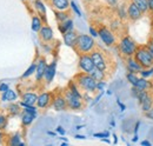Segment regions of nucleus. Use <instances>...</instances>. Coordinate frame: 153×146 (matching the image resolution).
Masks as SVG:
<instances>
[{"mask_svg":"<svg viewBox=\"0 0 153 146\" xmlns=\"http://www.w3.org/2000/svg\"><path fill=\"white\" fill-rule=\"evenodd\" d=\"M91 58L94 63V66L97 69L101 70V71H105L106 73H112L113 71V65H114V61L112 60V57L108 54L107 52H105L104 50L96 47L91 53Z\"/></svg>","mask_w":153,"mask_h":146,"instance_id":"1","label":"nucleus"},{"mask_svg":"<svg viewBox=\"0 0 153 146\" xmlns=\"http://www.w3.org/2000/svg\"><path fill=\"white\" fill-rule=\"evenodd\" d=\"M73 80L76 81L78 87L81 90L82 93L92 94V93H96L97 92V81L94 80V78L91 74L79 72L74 75Z\"/></svg>","mask_w":153,"mask_h":146,"instance_id":"2","label":"nucleus"},{"mask_svg":"<svg viewBox=\"0 0 153 146\" xmlns=\"http://www.w3.org/2000/svg\"><path fill=\"white\" fill-rule=\"evenodd\" d=\"M97 47L94 38L90 34H78L74 51L79 54H90Z\"/></svg>","mask_w":153,"mask_h":146,"instance_id":"3","label":"nucleus"},{"mask_svg":"<svg viewBox=\"0 0 153 146\" xmlns=\"http://www.w3.org/2000/svg\"><path fill=\"white\" fill-rule=\"evenodd\" d=\"M138 44L133 40V38L128 34H125L120 38V40L118 41V50L119 53L123 55L124 58H128V57H133L137 48H138Z\"/></svg>","mask_w":153,"mask_h":146,"instance_id":"4","label":"nucleus"},{"mask_svg":"<svg viewBox=\"0 0 153 146\" xmlns=\"http://www.w3.org/2000/svg\"><path fill=\"white\" fill-rule=\"evenodd\" d=\"M133 57L134 59L141 65L143 69H149V67L153 66V57L149 52L146 45H139Z\"/></svg>","mask_w":153,"mask_h":146,"instance_id":"5","label":"nucleus"},{"mask_svg":"<svg viewBox=\"0 0 153 146\" xmlns=\"http://www.w3.org/2000/svg\"><path fill=\"white\" fill-rule=\"evenodd\" d=\"M98 36L101 39V41L107 46V47H112L117 44V36L115 32H113L110 27L105 26V25H100L98 28Z\"/></svg>","mask_w":153,"mask_h":146,"instance_id":"6","label":"nucleus"},{"mask_svg":"<svg viewBox=\"0 0 153 146\" xmlns=\"http://www.w3.org/2000/svg\"><path fill=\"white\" fill-rule=\"evenodd\" d=\"M66 103H67V109L72 110V111H81L85 107V100L80 97H76V94H73L71 91H68L67 89L62 90Z\"/></svg>","mask_w":153,"mask_h":146,"instance_id":"7","label":"nucleus"},{"mask_svg":"<svg viewBox=\"0 0 153 146\" xmlns=\"http://www.w3.org/2000/svg\"><path fill=\"white\" fill-rule=\"evenodd\" d=\"M138 104L143 113L150 111L153 106V91H141L139 90V94L137 97Z\"/></svg>","mask_w":153,"mask_h":146,"instance_id":"8","label":"nucleus"},{"mask_svg":"<svg viewBox=\"0 0 153 146\" xmlns=\"http://www.w3.org/2000/svg\"><path fill=\"white\" fill-rule=\"evenodd\" d=\"M78 67H79L80 72L88 73V74L96 69L94 63H93V60H92V58H91L90 54H79Z\"/></svg>","mask_w":153,"mask_h":146,"instance_id":"9","label":"nucleus"},{"mask_svg":"<svg viewBox=\"0 0 153 146\" xmlns=\"http://www.w3.org/2000/svg\"><path fill=\"white\" fill-rule=\"evenodd\" d=\"M51 107L54 110V111H58V112L66 111L67 110V103H66L64 92L62 91L53 92V98H52Z\"/></svg>","mask_w":153,"mask_h":146,"instance_id":"10","label":"nucleus"},{"mask_svg":"<svg viewBox=\"0 0 153 146\" xmlns=\"http://www.w3.org/2000/svg\"><path fill=\"white\" fill-rule=\"evenodd\" d=\"M52 98H53V92H42V93H40L38 95L36 106L38 109H41V110L51 107Z\"/></svg>","mask_w":153,"mask_h":146,"instance_id":"11","label":"nucleus"},{"mask_svg":"<svg viewBox=\"0 0 153 146\" xmlns=\"http://www.w3.org/2000/svg\"><path fill=\"white\" fill-rule=\"evenodd\" d=\"M39 39L42 41V42H51L53 39H54V33H53V30L51 26H48L47 24H44L42 27L40 28V31L38 32Z\"/></svg>","mask_w":153,"mask_h":146,"instance_id":"12","label":"nucleus"},{"mask_svg":"<svg viewBox=\"0 0 153 146\" xmlns=\"http://www.w3.org/2000/svg\"><path fill=\"white\" fill-rule=\"evenodd\" d=\"M143 14L144 13L141 12V10L130 0V2L127 4V19L131 21H138L143 17Z\"/></svg>","mask_w":153,"mask_h":146,"instance_id":"13","label":"nucleus"},{"mask_svg":"<svg viewBox=\"0 0 153 146\" xmlns=\"http://www.w3.org/2000/svg\"><path fill=\"white\" fill-rule=\"evenodd\" d=\"M47 67V63L45 58H40L37 63V69H36V81L37 83H41L44 80V75H45V71Z\"/></svg>","mask_w":153,"mask_h":146,"instance_id":"14","label":"nucleus"},{"mask_svg":"<svg viewBox=\"0 0 153 146\" xmlns=\"http://www.w3.org/2000/svg\"><path fill=\"white\" fill-rule=\"evenodd\" d=\"M70 1L71 0H48V4L53 11H70Z\"/></svg>","mask_w":153,"mask_h":146,"instance_id":"15","label":"nucleus"},{"mask_svg":"<svg viewBox=\"0 0 153 146\" xmlns=\"http://www.w3.org/2000/svg\"><path fill=\"white\" fill-rule=\"evenodd\" d=\"M125 65H126V70H127V72L139 73L141 70H143L141 65L134 59V57L125 58Z\"/></svg>","mask_w":153,"mask_h":146,"instance_id":"16","label":"nucleus"},{"mask_svg":"<svg viewBox=\"0 0 153 146\" xmlns=\"http://www.w3.org/2000/svg\"><path fill=\"white\" fill-rule=\"evenodd\" d=\"M33 6L34 10L37 12L41 20L44 21V24L47 22V18H46V6H45V1L44 0H33Z\"/></svg>","mask_w":153,"mask_h":146,"instance_id":"17","label":"nucleus"},{"mask_svg":"<svg viewBox=\"0 0 153 146\" xmlns=\"http://www.w3.org/2000/svg\"><path fill=\"white\" fill-rule=\"evenodd\" d=\"M56 72H57V63L54 60L51 64H47V67H46V71H45V75H44V80L46 81V84H51L52 83V80L54 79Z\"/></svg>","mask_w":153,"mask_h":146,"instance_id":"18","label":"nucleus"},{"mask_svg":"<svg viewBox=\"0 0 153 146\" xmlns=\"http://www.w3.org/2000/svg\"><path fill=\"white\" fill-rule=\"evenodd\" d=\"M76 38H78V33H76L74 30H71V31H67L66 33L62 34V39H64V44L68 47H72L74 48L76 42Z\"/></svg>","mask_w":153,"mask_h":146,"instance_id":"19","label":"nucleus"},{"mask_svg":"<svg viewBox=\"0 0 153 146\" xmlns=\"http://www.w3.org/2000/svg\"><path fill=\"white\" fill-rule=\"evenodd\" d=\"M134 87H137L138 90H141V91H153V81L151 79L139 77V80Z\"/></svg>","mask_w":153,"mask_h":146,"instance_id":"20","label":"nucleus"},{"mask_svg":"<svg viewBox=\"0 0 153 146\" xmlns=\"http://www.w3.org/2000/svg\"><path fill=\"white\" fill-rule=\"evenodd\" d=\"M36 117H37L36 114H33L26 110H21V112H20V119H21L22 126H30L34 121Z\"/></svg>","mask_w":153,"mask_h":146,"instance_id":"21","label":"nucleus"},{"mask_svg":"<svg viewBox=\"0 0 153 146\" xmlns=\"http://www.w3.org/2000/svg\"><path fill=\"white\" fill-rule=\"evenodd\" d=\"M38 99V94L36 92H24L21 94V101L27 105H36Z\"/></svg>","mask_w":153,"mask_h":146,"instance_id":"22","label":"nucleus"},{"mask_svg":"<svg viewBox=\"0 0 153 146\" xmlns=\"http://www.w3.org/2000/svg\"><path fill=\"white\" fill-rule=\"evenodd\" d=\"M58 30L60 31L61 34L66 33L67 31L74 30V22H73V20L70 18L67 19V20H65V21H62V22H59L58 24Z\"/></svg>","mask_w":153,"mask_h":146,"instance_id":"23","label":"nucleus"},{"mask_svg":"<svg viewBox=\"0 0 153 146\" xmlns=\"http://www.w3.org/2000/svg\"><path fill=\"white\" fill-rule=\"evenodd\" d=\"M42 25H44V21L41 20V18L39 17L38 14H34L32 17V21H31V28H32V31L36 32V33H38L39 31H40V28L42 27Z\"/></svg>","mask_w":153,"mask_h":146,"instance_id":"24","label":"nucleus"},{"mask_svg":"<svg viewBox=\"0 0 153 146\" xmlns=\"http://www.w3.org/2000/svg\"><path fill=\"white\" fill-rule=\"evenodd\" d=\"M17 98H18V94L16 93V91L8 89L7 91H5L1 94L0 100H1V101H14Z\"/></svg>","mask_w":153,"mask_h":146,"instance_id":"25","label":"nucleus"},{"mask_svg":"<svg viewBox=\"0 0 153 146\" xmlns=\"http://www.w3.org/2000/svg\"><path fill=\"white\" fill-rule=\"evenodd\" d=\"M7 145H10V146H25V143H22V142H21L20 133L19 132H17V133L12 134V136L8 138Z\"/></svg>","mask_w":153,"mask_h":146,"instance_id":"26","label":"nucleus"},{"mask_svg":"<svg viewBox=\"0 0 153 146\" xmlns=\"http://www.w3.org/2000/svg\"><path fill=\"white\" fill-rule=\"evenodd\" d=\"M93 78H94V80L96 81H102V80H106V78L108 77V74L105 72V71H101V70H99V69H94L92 72L90 73Z\"/></svg>","mask_w":153,"mask_h":146,"instance_id":"27","label":"nucleus"},{"mask_svg":"<svg viewBox=\"0 0 153 146\" xmlns=\"http://www.w3.org/2000/svg\"><path fill=\"white\" fill-rule=\"evenodd\" d=\"M54 16L59 24V22H62V21L71 18V12L70 11H54Z\"/></svg>","mask_w":153,"mask_h":146,"instance_id":"28","label":"nucleus"},{"mask_svg":"<svg viewBox=\"0 0 153 146\" xmlns=\"http://www.w3.org/2000/svg\"><path fill=\"white\" fill-rule=\"evenodd\" d=\"M68 91H71L73 94H76V97H80V98H82V92H81V90L78 87V85L76 84V81L72 79L68 84H67V87H66Z\"/></svg>","mask_w":153,"mask_h":146,"instance_id":"29","label":"nucleus"},{"mask_svg":"<svg viewBox=\"0 0 153 146\" xmlns=\"http://www.w3.org/2000/svg\"><path fill=\"white\" fill-rule=\"evenodd\" d=\"M117 14L118 17L124 20V19H127V5H118L117 6Z\"/></svg>","mask_w":153,"mask_h":146,"instance_id":"30","label":"nucleus"},{"mask_svg":"<svg viewBox=\"0 0 153 146\" xmlns=\"http://www.w3.org/2000/svg\"><path fill=\"white\" fill-rule=\"evenodd\" d=\"M134 5H137L143 13H147L149 12V2L147 0H131Z\"/></svg>","mask_w":153,"mask_h":146,"instance_id":"31","label":"nucleus"},{"mask_svg":"<svg viewBox=\"0 0 153 146\" xmlns=\"http://www.w3.org/2000/svg\"><path fill=\"white\" fill-rule=\"evenodd\" d=\"M126 79L127 81L132 85V86H135L138 80H139V77H138V73H132V72H127L126 73Z\"/></svg>","mask_w":153,"mask_h":146,"instance_id":"32","label":"nucleus"},{"mask_svg":"<svg viewBox=\"0 0 153 146\" xmlns=\"http://www.w3.org/2000/svg\"><path fill=\"white\" fill-rule=\"evenodd\" d=\"M139 77H143V78H146V79H151L153 77V66L149 67V69H143L139 72Z\"/></svg>","mask_w":153,"mask_h":146,"instance_id":"33","label":"nucleus"},{"mask_svg":"<svg viewBox=\"0 0 153 146\" xmlns=\"http://www.w3.org/2000/svg\"><path fill=\"white\" fill-rule=\"evenodd\" d=\"M36 69H37V63H33L26 71H25V73L21 75V78L22 79H26V78H28V77H31L32 74H34L36 73Z\"/></svg>","mask_w":153,"mask_h":146,"instance_id":"34","label":"nucleus"},{"mask_svg":"<svg viewBox=\"0 0 153 146\" xmlns=\"http://www.w3.org/2000/svg\"><path fill=\"white\" fill-rule=\"evenodd\" d=\"M7 111H8V113H10V114H12V115L20 114V112H21L19 104H11V105L7 107Z\"/></svg>","mask_w":153,"mask_h":146,"instance_id":"35","label":"nucleus"},{"mask_svg":"<svg viewBox=\"0 0 153 146\" xmlns=\"http://www.w3.org/2000/svg\"><path fill=\"white\" fill-rule=\"evenodd\" d=\"M70 6H71V10L76 13L78 17H81V11L79 10V7H78V5L76 4V1L71 0V1H70Z\"/></svg>","mask_w":153,"mask_h":146,"instance_id":"36","label":"nucleus"},{"mask_svg":"<svg viewBox=\"0 0 153 146\" xmlns=\"http://www.w3.org/2000/svg\"><path fill=\"white\" fill-rule=\"evenodd\" d=\"M7 125V115L0 114V131H2Z\"/></svg>","mask_w":153,"mask_h":146,"instance_id":"37","label":"nucleus"},{"mask_svg":"<svg viewBox=\"0 0 153 146\" xmlns=\"http://www.w3.org/2000/svg\"><path fill=\"white\" fill-rule=\"evenodd\" d=\"M106 81L102 80V81H97V91L98 92H104L105 87H106Z\"/></svg>","mask_w":153,"mask_h":146,"instance_id":"38","label":"nucleus"},{"mask_svg":"<svg viewBox=\"0 0 153 146\" xmlns=\"http://www.w3.org/2000/svg\"><path fill=\"white\" fill-rule=\"evenodd\" d=\"M119 25L121 26V22H120V20H113L112 22H111V30L115 32V31H118V28H119Z\"/></svg>","mask_w":153,"mask_h":146,"instance_id":"39","label":"nucleus"},{"mask_svg":"<svg viewBox=\"0 0 153 146\" xmlns=\"http://www.w3.org/2000/svg\"><path fill=\"white\" fill-rule=\"evenodd\" d=\"M93 136L96 138H108L110 137V133L108 132H101V133H94Z\"/></svg>","mask_w":153,"mask_h":146,"instance_id":"40","label":"nucleus"},{"mask_svg":"<svg viewBox=\"0 0 153 146\" xmlns=\"http://www.w3.org/2000/svg\"><path fill=\"white\" fill-rule=\"evenodd\" d=\"M108 6H111V7H117L118 6V2H119V0H104Z\"/></svg>","mask_w":153,"mask_h":146,"instance_id":"41","label":"nucleus"},{"mask_svg":"<svg viewBox=\"0 0 153 146\" xmlns=\"http://www.w3.org/2000/svg\"><path fill=\"white\" fill-rule=\"evenodd\" d=\"M146 47H147L149 52L151 53V55L153 57V41H151V40L149 39V41H147V44H146Z\"/></svg>","mask_w":153,"mask_h":146,"instance_id":"42","label":"nucleus"},{"mask_svg":"<svg viewBox=\"0 0 153 146\" xmlns=\"http://www.w3.org/2000/svg\"><path fill=\"white\" fill-rule=\"evenodd\" d=\"M144 114H145V117H146L147 119H150V120H152V121H153V106L151 107V110H150V111L145 112Z\"/></svg>","mask_w":153,"mask_h":146,"instance_id":"43","label":"nucleus"},{"mask_svg":"<svg viewBox=\"0 0 153 146\" xmlns=\"http://www.w3.org/2000/svg\"><path fill=\"white\" fill-rule=\"evenodd\" d=\"M88 31H90V34H91V36H93V38H96V36H98V30H97V28H94L93 26H90Z\"/></svg>","mask_w":153,"mask_h":146,"instance_id":"44","label":"nucleus"},{"mask_svg":"<svg viewBox=\"0 0 153 146\" xmlns=\"http://www.w3.org/2000/svg\"><path fill=\"white\" fill-rule=\"evenodd\" d=\"M10 87H8V85L6 84V83H1L0 84V93H4L5 91H7Z\"/></svg>","mask_w":153,"mask_h":146,"instance_id":"45","label":"nucleus"},{"mask_svg":"<svg viewBox=\"0 0 153 146\" xmlns=\"http://www.w3.org/2000/svg\"><path fill=\"white\" fill-rule=\"evenodd\" d=\"M149 2V12L153 16V0H147Z\"/></svg>","mask_w":153,"mask_h":146,"instance_id":"46","label":"nucleus"},{"mask_svg":"<svg viewBox=\"0 0 153 146\" xmlns=\"http://www.w3.org/2000/svg\"><path fill=\"white\" fill-rule=\"evenodd\" d=\"M57 133H59V134H61V136H65L66 131L64 130V127H62V126H58V127H57Z\"/></svg>","mask_w":153,"mask_h":146,"instance_id":"47","label":"nucleus"},{"mask_svg":"<svg viewBox=\"0 0 153 146\" xmlns=\"http://www.w3.org/2000/svg\"><path fill=\"white\" fill-rule=\"evenodd\" d=\"M117 104L119 105V107H120V111H121V112H124V111L126 110V106H125V105H124V104H123V103H121V101H120L119 99L117 100Z\"/></svg>","mask_w":153,"mask_h":146,"instance_id":"48","label":"nucleus"},{"mask_svg":"<svg viewBox=\"0 0 153 146\" xmlns=\"http://www.w3.org/2000/svg\"><path fill=\"white\" fill-rule=\"evenodd\" d=\"M140 145L141 146H151L152 145V143H151L150 140H143V142L140 143Z\"/></svg>","mask_w":153,"mask_h":146,"instance_id":"49","label":"nucleus"},{"mask_svg":"<svg viewBox=\"0 0 153 146\" xmlns=\"http://www.w3.org/2000/svg\"><path fill=\"white\" fill-rule=\"evenodd\" d=\"M139 126H140V121H137V123H135V126H134V133H138Z\"/></svg>","mask_w":153,"mask_h":146,"instance_id":"50","label":"nucleus"},{"mask_svg":"<svg viewBox=\"0 0 153 146\" xmlns=\"http://www.w3.org/2000/svg\"><path fill=\"white\" fill-rule=\"evenodd\" d=\"M5 137H6V136H5V133L0 131V144H1V143L5 140Z\"/></svg>","mask_w":153,"mask_h":146,"instance_id":"51","label":"nucleus"},{"mask_svg":"<svg viewBox=\"0 0 153 146\" xmlns=\"http://www.w3.org/2000/svg\"><path fill=\"white\" fill-rule=\"evenodd\" d=\"M74 138H76V139H85L86 137H85V136H81V134H76Z\"/></svg>","mask_w":153,"mask_h":146,"instance_id":"52","label":"nucleus"},{"mask_svg":"<svg viewBox=\"0 0 153 146\" xmlns=\"http://www.w3.org/2000/svg\"><path fill=\"white\" fill-rule=\"evenodd\" d=\"M132 142H133V143H137V142H138V133L134 134V137L132 138Z\"/></svg>","mask_w":153,"mask_h":146,"instance_id":"53","label":"nucleus"},{"mask_svg":"<svg viewBox=\"0 0 153 146\" xmlns=\"http://www.w3.org/2000/svg\"><path fill=\"white\" fill-rule=\"evenodd\" d=\"M113 138H114V142H113V143L117 144V143H118V137H117V134H113Z\"/></svg>","mask_w":153,"mask_h":146,"instance_id":"54","label":"nucleus"},{"mask_svg":"<svg viewBox=\"0 0 153 146\" xmlns=\"http://www.w3.org/2000/svg\"><path fill=\"white\" fill-rule=\"evenodd\" d=\"M85 127V125H78V126H76V130H81V128H84Z\"/></svg>","mask_w":153,"mask_h":146,"instance_id":"55","label":"nucleus"},{"mask_svg":"<svg viewBox=\"0 0 153 146\" xmlns=\"http://www.w3.org/2000/svg\"><path fill=\"white\" fill-rule=\"evenodd\" d=\"M82 1H85L86 4H91V2H93V1H96V0H82Z\"/></svg>","mask_w":153,"mask_h":146,"instance_id":"56","label":"nucleus"},{"mask_svg":"<svg viewBox=\"0 0 153 146\" xmlns=\"http://www.w3.org/2000/svg\"><path fill=\"white\" fill-rule=\"evenodd\" d=\"M47 134H50V136H56V132H51V131H48Z\"/></svg>","mask_w":153,"mask_h":146,"instance_id":"57","label":"nucleus"},{"mask_svg":"<svg viewBox=\"0 0 153 146\" xmlns=\"http://www.w3.org/2000/svg\"><path fill=\"white\" fill-rule=\"evenodd\" d=\"M150 40L153 41V27H152V31H151V36H150Z\"/></svg>","mask_w":153,"mask_h":146,"instance_id":"58","label":"nucleus"},{"mask_svg":"<svg viewBox=\"0 0 153 146\" xmlns=\"http://www.w3.org/2000/svg\"><path fill=\"white\" fill-rule=\"evenodd\" d=\"M107 94H108V95H111V94H112V91H111V90H108V91H107Z\"/></svg>","mask_w":153,"mask_h":146,"instance_id":"59","label":"nucleus"},{"mask_svg":"<svg viewBox=\"0 0 153 146\" xmlns=\"http://www.w3.org/2000/svg\"><path fill=\"white\" fill-rule=\"evenodd\" d=\"M61 146H67V143H66V142H65V143H62V144H61Z\"/></svg>","mask_w":153,"mask_h":146,"instance_id":"60","label":"nucleus"},{"mask_svg":"<svg viewBox=\"0 0 153 146\" xmlns=\"http://www.w3.org/2000/svg\"><path fill=\"white\" fill-rule=\"evenodd\" d=\"M44 1H45V2H48V0H44Z\"/></svg>","mask_w":153,"mask_h":146,"instance_id":"61","label":"nucleus"},{"mask_svg":"<svg viewBox=\"0 0 153 146\" xmlns=\"http://www.w3.org/2000/svg\"><path fill=\"white\" fill-rule=\"evenodd\" d=\"M152 25H153V18H152Z\"/></svg>","mask_w":153,"mask_h":146,"instance_id":"62","label":"nucleus"},{"mask_svg":"<svg viewBox=\"0 0 153 146\" xmlns=\"http://www.w3.org/2000/svg\"><path fill=\"white\" fill-rule=\"evenodd\" d=\"M21 1H26V0H21Z\"/></svg>","mask_w":153,"mask_h":146,"instance_id":"63","label":"nucleus"}]
</instances>
